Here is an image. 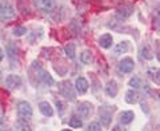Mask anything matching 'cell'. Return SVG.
<instances>
[{
    "label": "cell",
    "instance_id": "cell-1",
    "mask_svg": "<svg viewBox=\"0 0 160 131\" xmlns=\"http://www.w3.org/2000/svg\"><path fill=\"white\" fill-rule=\"evenodd\" d=\"M16 11L8 0H0V22H7L15 18Z\"/></svg>",
    "mask_w": 160,
    "mask_h": 131
},
{
    "label": "cell",
    "instance_id": "cell-2",
    "mask_svg": "<svg viewBox=\"0 0 160 131\" xmlns=\"http://www.w3.org/2000/svg\"><path fill=\"white\" fill-rule=\"evenodd\" d=\"M18 114L20 119L29 120L32 118V107L27 102H19L18 103Z\"/></svg>",
    "mask_w": 160,
    "mask_h": 131
},
{
    "label": "cell",
    "instance_id": "cell-3",
    "mask_svg": "<svg viewBox=\"0 0 160 131\" xmlns=\"http://www.w3.org/2000/svg\"><path fill=\"white\" fill-rule=\"evenodd\" d=\"M59 91L60 94L63 95L64 98H67L69 100H73L75 99V91H73V87L71 82H68V80H64L59 84Z\"/></svg>",
    "mask_w": 160,
    "mask_h": 131
},
{
    "label": "cell",
    "instance_id": "cell-4",
    "mask_svg": "<svg viewBox=\"0 0 160 131\" xmlns=\"http://www.w3.org/2000/svg\"><path fill=\"white\" fill-rule=\"evenodd\" d=\"M22 78L19 76V75H15V74H11L8 75L7 79H6V86L8 88L11 90H15V88H19L20 86H22Z\"/></svg>",
    "mask_w": 160,
    "mask_h": 131
},
{
    "label": "cell",
    "instance_id": "cell-5",
    "mask_svg": "<svg viewBox=\"0 0 160 131\" xmlns=\"http://www.w3.org/2000/svg\"><path fill=\"white\" fill-rule=\"evenodd\" d=\"M35 6L43 9L44 12H49L55 8V0H33Z\"/></svg>",
    "mask_w": 160,
    "mask_h": 131
},
{
    "label": "cell",
    "instance_id": "cell-6",
    "mask_svg": "<svg viewBox=\"0 0 160 131\" xmlns=\"http://www.w3.org/2000/svg\"><path fill=\"white\" fill-rule=\"evenodd\" d=\"M133 67H135V63H133V60L131 58H124L122 62L119 63V70L124 74L131 72L133 70Z\"/></svg>",
    "mask_w": 160,
    "mask_h": 131
},
{
    "label": "cell",
    "instance_id": "cell-7",
    "mask_svg": "<svg viewBox=\"0 0 160 131\" xmlns=\"http://www.w3.org/2000/svg\"><path fill=\"white\" fill-rule=\"evenodd\" d=\"M75 87H76V90L80 94H86L88 90V82L84 78H78L76 83H75Z\"/></svg>",
    "mask_w": 160,
    "mask_h": 131
},
{
    "label": "cell",
    "instance_id": "cell-8",
    "mask_svg": "<svg viewBox=\"0 0 160 131\" xmlns=\"http://www.w3.org/2000/svg\"><path fill=\"white\" fill-rule=\"evenodd\" d=\"M76 111H78V114L82 118H87L88 115H89V113H91V106H89L88 103H80L78 106Z\"/></svg>",
    "mask_w": 160,
    "mask_h": 131
},
{
    "label": "cell",
    "instance_id": "cell-9",
    "mask_svg": "<svg viewBox=\"0 0 160 131\" xmlns=\"http://www.w3.org/2000/svg\"><path fill=\"white\" fill-rule=\"evenodd\" d=\"M39 78H40V80H42L44 84H47V86H52L53 84L52 76L46 71V70H42V68L39 70Z\"/></svg>",
    "mask_w": 160,
    "mask_h": 131
},
{
    "label": "cell",
    "instance_id": "cell-10",
    "mask_svg": "<svg viewBox=\"0 0 160 131\" xmlns=\"http://www.w3.org/2000/svg\"><path fill=\"white\" fill-rule=\"evenodd\" d=\"M106 92H107L108 97H111V98H113V97H116V95H118V84H116L115 80H111V82L107 83Z\"/></svg>",
    "mask_w": 160,
    "mask_h": 131
},
{
    "label": "cell",
    "instance_id": "cell-11",
    "mask_svg": "<svg viewBox=\"0 0 160 131\" xmlns=\"http://www.w3.org/2000/svg\"><path fill=\"white\" fill-rule=\"evenodd\" d=\"M39 108H40V113L46 117H52L53 115V108L51 107V104L48 102H42L39 104Z\"/></svg>",
    "mask_w": 160,
    "mask_h": 131
},
{
    "label": "cell",
    "instance_id": "cell-12",
    "mask_svg": "<svg viewBox=\"0 0 160 131\" xmlns=\"http://www.w3.org/2000/svg\"><path fill=\"white\" fill-rule=\"evenodd\" d=\"M99 44L103 48H109V47H111V44H112V36L109 34L102 35V38L99 39Z\"/></svg>",
    "mask_w": 160,
    "mask_h": 131
},
{
    "label": "cell",
    "instance_id": "cell-13",
    "mask_svg": "<svg viewBox=\"0 0 160 131\" xmlns=\"http://www.w3.org/2000/svg\"><path fill=\"white\" fill-rule=\"evenodd\" d=\"M128 51V44L126 42H122V43H119L115 46L113 48V54L115 55H123V54H126Z\"/></svg>",
    "mask_w": 160,
    "mask_h": 131
},
{
    "label": "cell",
    "instance_id": "cell-14",
    "mask_svg": "<svg viewBox=\"0 0 160 131\" xmlns=\"http://www.w3.org/2000/svg\"><path fill=\"white\" fill-rule=\"evenodd\" d=\"M15 127H16L18 131H32L31 127H29V124L27 123V120H24V119L16 120V123H15Z\"/></svg>",
    "mask_w": 160,
    "mask_h": 131
},
{
    "label": "cell",
    "instance_id": "cell-15",
    "mask_svg": "<svg viewBox=\"0 0 160 131\" xmlns=\"http://www.w3.org/2000/svg\"><path fill=\"white\" fill-rule=\"evenodd\" d=\"M126 100H127V103H129V104L136 103L139 100V94L136 91H133V90H129V91L126 94Z\"/></svg>",
    "mask_w": 160,
    "mask_h": 131
},
{
    "label": "cell",
    "instance_id": "cell-16",
    "mask_svg": "<svg viewBox=\"0 0 160 131\" xmlns=\"http://www.w3.org/2000/svg\"><path fill=\"white\" fill-rule=\"evenodd\" d=\"M133 117L135 115L132 111H124V113H122V115H120V120H122V123L128 124L133 120Z\"/></svg>",
    "mask_w": 160,
    "mask_h": 131
},
{
    "label": "cell",
    "instance_id": "cell-17",
    "mask_svg": "<svg viewBox=\"0 0 160 131\" xmlns=\"http://www.w3.org/2000/svg\"><path fill=\"white\" fill-rule=\"evenodd\" d=\"M7 54H8V56L11 59H16L18 55H19V50H18V47L15 46V44L9 43L7 46Z\"/></svg>",
    "mask_w": 160,
    "mask_h": 131
},
{
    "label": "cell",
    "instance_id": "cell-18",
    "mask_svg": "<svg viewBox=\"0 0 160 131\" xmlns=\"http://www.w3.org/2000/svg\"><path fill=\"white\" fill-rule=\"evenodd\" d=\"M140 55H142L143 59H147V60H151L153 58V55H152L151 50H149L148 46H143L142 48H140Z\"/></svg>",
    "mask_w": 160,
    "mask_h": 131
},
{
    "label": "cell",
    "instance_id": "cell-19",
    "mask_svg": "<svg viewBox=\"0 0 160 131\" xmlns=\"http://www.w3.org/2000/svg\"><path fill=\"white\" fill-rule=\"evenodd\" d=\"M64 51H66V55L69 59H73L75 55H76V48H75V44H72V43L67 44L66 48H64Z\"/></svg>",
    "mask_w": 160,
    "mask_h": 131
},
{
    "label": "cell",
    "instance_id": "cell-20",
    "mask_svg": "<svg viewBox=\"0 0 160 131\" xmlns=\"http://www.w3.org/2000/svg\"><path fill=\"white\" fill-rule=\"evenodd\" d=\"M80 60L84 63V64H89L92 62V54L89 51H84L80 54Z\"/></svg>",
    "mask_w": 160,
    "mask_h": 131
},
{
    "label": "cell",
    "instance_id": "cell-21",
    "mask_svg": "<svg viewBox=\"0 0 160 131\" xmlns=\"http://www.w3.org/2000/svg\"><path fill=\"white\" fill-rule=\"evenodd\" d=\"M82 124H83V122L76 117H73L71 120H69V126H71L72 128H80L82 127Z\"/></svg>",
    "mask_w": 160,
    "mask_h": 131
},
{
    "label": "cell",
    "instance_id": "cell-22",
    "mask_svg": "<svg viewBox=\"0 0 160 131\" xmlns=\"http://www.w3.org/2000/svg\"><path fill=\"white\" fill-rule=\"evenodd\" d=\"M100 119H102V122L104 126H108L109 124V120H111V115L106 111H102L100 113Z\"/></svg>",
    "mask_w": 160,
    "mask_h": 131
},
{
    "label": "cell",
    "instance_id": "cell-23",
    "mask_svg": "<svg viewBox=\"0 0 160 131\" xmlns=\"http://www.w3.org/2000/svg\"><path fill=\"white\" fill-rule=\"evenodd\" d=\"M129 86L133 88H140V87H143V82L139 78H132L129 80Z\"/></svg>",
    "mask_w": 160,
    "mask_h": 131
},
{
    "label": "cell",
    "instance_id": "cell-24",
    "mask_svg": "<svg viewBox=\"0 0 160 131\" xmlns=\"http://www.w3.org/2000/svg\"><path fill=\"white\" fill-rule=\"evenodd\" d=\"M131 12H132L131 7H123V8L119 9V13H120V16L122 18H128L129 15H131Z\"/></svg>",
    "mask_w": 160,
    "mask_h": 131
},
{
    "label": "cell",
    "instance_id": "cell-25",
    "mask_svg": "<svg viewBox=\"0 0 160 131\" xmlns=\"http://www.w3.org/2000/svg\"><path fill=\"white\" fill-rule=\"evenodd\" d=\"M24 34H27L26 27H16V28H13V35H15V36H22V35H24Z\"/></svg>",
    "mask_w": 160,
    "mask_h": 131
},
{
    "label": "cell",
    "instance_id": "cell-26",
    "mask_svg": "<svg viewBox=\"0 0 160 131\" xmlns=\"http://www.w3.org/2000/svg\"><path fill=\"white\" fill-rule=\"evenodd\" d=\"M88 131H102V126H100L98 122H92L88 126Z\"/></svg>",
    "mask_w": 160,
    "mask_h": 131
},
{
    "label": "cell",
    "instance_id": "cell-27",
    "mask_svg": "<svg viewBox=\"0 0 160 131\" xmlns=\"http://www.w3.org/2000/svg\"><path fill=\"white\" fill-rule=\"evenodd\" d=\"M56 107L60 110V113H63V110H64V108H63V107H64V104H63L62 102H60V100H56Z\"/></svg>",
    "mask_w": 160,
    "mask_h": 131
},
{
    "label": "cell",
    "instance_id": "cell-28",
    "mask_svg": "<svg viewBox=\"0 0 160 131\" xmlns=\"http://www.w3.org/2000/svg\"><path fill=\"white\" fill-rule=\"evenodd\" d=\"M112 131H124V130L120 127V126H116V127H113V128H112Z\"/></svg>",
    "mask_w": 160,
    "mask_h": 131
},
{
    "label": "cell",
    "instance_id": "cell-29",
    "mask_svg": "<svg viewBox=\"0 0 160 131\" xmlns=\"http://www.w3.org/2000/svg\"><path fill=\"white\" fill-rule=\"evenodd\" d=\"M3 58H4V52H3V50L0 48V62L3 60Z\"/></svg>",
    "mask_w": 160,
    "mask_h": 131
},
{
    "label": "cell",
    "instance_id": "cell-30",
    "mask_svg": "<svg viewBox=\"0 0 160 131\" xmlns=\"http://www.w3.org/2000/svg\"><path fill=\"white\" fill-rule=\"evenodd\" d=\"M156 80H158V82L160 83V70H159V71L156 72Z\"/></svg>",
    "mask_w": 160,
    "mask_h": 131
},
{
    "label": "cell",
    "instance_id": "cell-31",
    "mask_svg": "<svg viewBox=\"0 0 160 131\" xmlns=\"http://www.w3.org/2000/svg\"><path fill=\"white\" fill-rule=\"evenodd\" d=\"M3 118V108H2V104H0V120Z\"/></svg>",
    "mask_w": 160,
    "mask_h": 131
},
{
    "label": "cell",
    "instance_id": "cell-32",
    "mask_svg": "<svg viewBox=\"0 0 160 131\" xmlns=\"http://www.w3.org/2000/svg\"><path fill=\"white\" fill-rule=\"evenodd\" d=\"M0 131H8V130H6V128H0Z\"/></svg>",
    "mask_w": 160,
    "mask_h": 131
},
{
    "label": "cell",
    "instance_id": "cell-33",
    "mask_svg": "<svg viewBox=\"0 0 160 131\" xmlns=\"http://www.w3.org/2000/svg\"><path fill=\"white\" fill-rule=\"evenodd\" d=\"M62 131H72V130H62Z\"/></svg>",
    "mask_w": 160,
    "mask_h": 131
},
{
    "label": "cell",
    "instance_id": "cell-34",
    "mask_svg": "<svg viewBox=\"0 0 160 131\" xmlns=\"http://www.w3.org/2000/svg\"><path fill=\"white\" fill-rule=\"evenodd\" d=\"M159 99H160V91H159Z\"/></svg>",
    "mask_w": 160,
    "mask_h": 131
}]
</instances>
